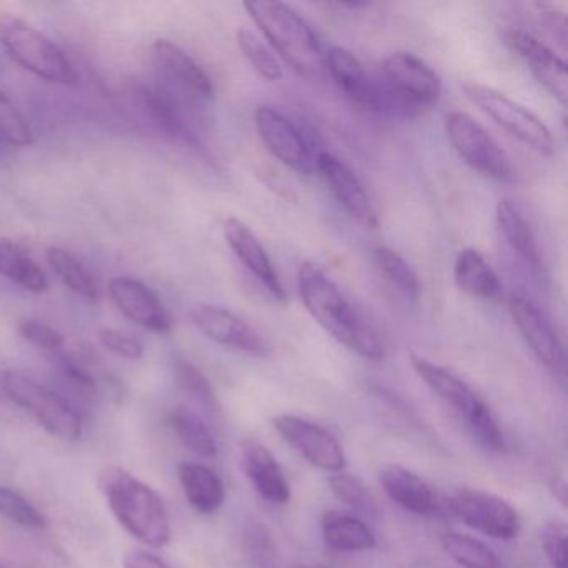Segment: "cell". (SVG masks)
Returning <instances> with one entry per match:
<instances>
[{"instance_id":"6da1fadb","label":"cell","mask_w":568,"mask_h":568,"mask_svg":"<svg viewBox=\"0 0 568 568\" xmlns=\"http://www.w3.org/2000/svg\"><path fill=\"white\" fill-rule=\"evenodd\" d=\"M297 291L305 311L338 344L365 361H384L385 344L377 328L322 268L311 262L302 264Z\"/></svg>"},{"instance_id":"7a4b0ae2","label":"cell","mask_w":568,"mask_h":568,"mask_svg":"<svg viewBox=\"0 0 568 568\" xmlns=\"http://www.w3.org/2000/svg\"><path fill=\"white\" fill-rule=\"evenodd\" d=\"M104 494L119 524L142 544L152 548L171 541V520L161 495L122 467L104 468L99 477Z\"/></svg>"},{"instance_id":"3957f363","label":"cell","mask_w":568,"mask_h":568,"mask_svg":"<svg viewBox=\"0 0 568 568\" xmlns=\"http://www.w3.org/2000/svg\"><path fill=\"white\" fill-rule=\"evenodd\" d=\"M245 11L261 29L271 49L298 75L321 81L325 75V54L312 26L284 2H245Z\"/></svg>"},{"instance_id":"277c9868","label":"cell","mask_w":568,"mask_h":568,"mask_svg":"<svg viewBox=\"0 0 568 568\" xmlns=\"http://www.w3.org/2000/svg\"><path fill=\"white\" fill-rule=\"evenodd\" d=\"M410 364L422 382L464 422L477 444L497 454L505 450L504 432L494 412L464 378L422 355L412 354Z\"/></svg>"},{"instance_id":"5b68a950","label":"cell","mask_w":568,"mask_h":568,"mask_svg":"<svg viewBox=\"0 0 568 568\" xmlns=\"http://www.w3.org/2000/svg\"><path fill=\"white\" fill-rule=\"evenodd\" d=\"M2 390L12 404L32 415L54 437L69 442L82 437L81 412L64 395L19 371L4 372Z\"/></svg>"},{"instance_id":"8992f818","label":"cell","mask_w":568,"mask_h":568,"mask_svg":"<svg viewBox=\"0 0 568 568\" xmlns=\"http://www.w3.org/2000/svg\"><path fill=\"white\" fill-rule=\"evenodd\" d=\"M0 42L19 65L39 79L51 84H78V72L64 52L26 22L14 18L0 19Z\"/></svg>"},{"instance_id":"52a82bcc","label":"cell","mask_w":568,"mask_h":568,"mask_svg":"<svg viewBox=\"0 0 568 568\" xmlns=\"http://www.w3.org/2000/svg\"><path fill=\"white\" fill-rule=\"evenodd\" d=\"M464 94L495 124L538 155L551 158L555 154L554 135L547 124L504 92L478 82H465Z\"/></svg>"},{"instance_id":"ba28073f","label":"cell","mask_w":568,"mask_h":568,"mask_svg":"<svg viewBox=\"0 0 568 568\" xmlns=\"http://www.w3.org/2000/svg\"><path fill=\"white\" fill-rule=\"evenodd\" d=\"M445 132L458 158L485 178L511 181L514 168L507 152L471 115L454 111L445 118Z\"/></svg>"},{"instance_id":"9c48e42d","label":"cell","mask_w":568,"mask_h":568,"mask_svg":"<svg viewBox=\"0 0 568 568\" xmlns=\"http://www.w3.org/2000/svg\"><path fill=\"white\" fill-rule=\"evenodd\" d=\"M450 515L485 537L511 540L520 531L517 510L498 495L477 488L462 487L445 497Z\"/></svg>"},{"instance_id":"30bf717a","label":"cell","mask_w":568,"mask_h":568,"mask_svg":"<svg viewBox=\"0 0 568 568\" xmlns=\"http://www.w3.org/2000/svg\"><path fill=\"white\" fill-rule=\"evenodd\" d=\"M254 121L258 138L285 168L301 175H312L317 171V155H314L301 129L287 115L272 105H261L255 111Z\"/></svg>"},{"instance_id":"8fae6325","label":"cell","mask_w":568,"mask_h":568,"mask_svg":"<svg viewBox=\"0 0 568 568\" xmlns=\"http://www.w3.org/2000/svg\"><path fill=\"white\" fill-rule=\"evenodd\" d=\"M272 424L278 435L314 467L328 474H338L347 467L344 448L337 438L321 425L288 414L277 415Z\"/></svg>"},{"instance_id":"7c38bea8","label":"cell","mask_w":568,"mask_h":568,"mask_svg":"<svg viewBox=\"0 0 568 568\" xmlns=\"http://www.w3.org/2000/svg\"><path fill=\"white\" fill-rule=\"evenodd\" d=\"M385 84L400 104L425 108L440 99L442 81L437 72L412 52H394L382 64Z\"/></svg>"},{"instance_id":"4fadbf2b","label":"cell","mask_w":568,"mask_h":568,"mask_svg":"<svg viewBox=\"0 0 568 568\" xmlns=\"http://www.w3.org/2000/svg\"><path fill=\"white\" fill-rule=\"evenodd\" d=\"M154 58L168 82L164 88L185 105L214 101L215 89L211 75L181 48L169 41H158L154 44Z\"/></svg>"},{"instance_id":"5bb4252c","label":"cell","mask_w":568,"mask_h":568,"mask_svg":"<svg viewBox=\"0 0 568 568\" xmlns=\"http://www.w3.org/2000/svg\"><path fill=\"white\" fill-rule=\"evenodd\" d=\"M191 318L205 337L222 347L258 358L268 357L271 354V347L258 332L229 308L197 304L192 307Z\"/></svg>"},{"instance_id":"9a60e30c","label":"cell","mask_w":568,"mask_h":568,"mask_svg":"<svg viewBox=\"0 0 568 568\" xmlns=\"http://www.w3.org/2000/svg\"><path fill=\"white\" fill-rule=\"evenodd\" d=\"M508 312L535 357L554 374H564V345L547 315L534 302L518 295L508 298Z\"/></svg>"},{"instance_id":"2e32d148","label":"cell","mask_w":568,"mask_h":568,"mask_svg":"<svg viewBox=\"0 0 568 568\" xmlns=\"http://www.w3.org/2000/svg\"><path fill=\"white\" fill-rule=\"evenodd\" d=\"M315 164L341 207L364 227H377V211L357 174L331 152H318Z\"/></svg>"},{"instance_id":"e0dca14e","label":"cell","mask_w":568,"mask_h":568,"mask_svg":"<svg viewBox=\"0 0 568 568\" xmlns=\"http://www.w3.org/2000/svg\"><path fill=\"white\" fill-rule=\"evenodd\" d=\"M510 51L527 65L535 81L561 105L567 104V64L544 42L525 31H510L505 36Z\"/></svg>"},{"instance_id":"ac0fdd59","label":"cell","mask_w":568,"mask_h":568,"mask_svg":"<svg viewBox=\"0 0 568 568\" xmlns=\"http://www.w3.org/2000/svg\"><path fill=\"white\" fill-rule=\"evenodd\" d=\"M109 295L122 315L155 334H168L172 318L164 302L142 282L131 277H114L109 282Z\"/></svg>"},{"instance_id":"d6986e66","label":"cell","mask_w":568,"mask_h":568,"mask_svg":"<svg viewBox=\"0 0 568 568\" xmlns=\"http://www.w3.org/2000/svg\"><path fill=\"white\" fill-rule=\"evenodd\" d=\"M385 494L404 510L418 517H442L447 514L445 498L425 478L402 465H387L378 471Z\"/></svg>"},{"instance_id":"ffe728a7","label":"cell","mask_w":568,"mask_h":568,"mask_svg":"<svg viewBox=\"0 0 568 568\" xmlns=\"http://www.w3.org/2000/svg\"><path fill=\"white\" fill-rule=\"evenodd\" d=\"M224 237L229 247L234 252L241 264L264 285L265 291L278 302L287 301L284 285L272 264L264 245L258 241L257 235L251 227L235 217H229L224 224Z\"/></svg>"},{"instance_id":"44dd1931","label":"cell","mask_w":568,"mask_h":568,"mask_svg":"<svg viewBox=\"0 0 568 568\" xmlns=\"http://www.w3.org/2000/svg\"><path fill=\"white\" fill-rule=\"evenodd\" d=\"M242 470L254 490L268 504L285 505L291 500V485L277 458L255 438L241 445Z\"/></svg>"},{"instance_id":"7402d4cb","label":"cell","mask_w":568,"mask_h":568,"mask_svg":"<svg viewBox=\"0 0 568 568\" xmlns=\"http://www.w3.org/2000/svg\"><path fill=\"white\" fill-rule=\"evenodd\" d=\"M325 74L331 75L338 89L351 101L371 109L381 111L384 108V94L371 81L362 62L345 48H332L325 54Z\"/></svg>"},{"instance_id":"603a6c76","label":"cell","mask_w":568,"mask_h":568,"mask_svg":"<svg viewBox=\"0 0 568 568\" xmlns=\"http://www.w3.org/2000/svg\"><path fill=\"white\" fill-rule=\"evenodd\" d=\"M454 278L465 294L480 301L497 302L504 294L500 278L484 255L475 248H462L455 258Z\"/></svg>"},{"instance_id":"cb8c5ba5","label":"cell","mask_w":568,"mask_h":568,"mask_svg":"<svg viewBox=\"0 0 568 568\" xmlns=\"http://www.w3.org/2000/svg\"><path fill=\"white\" fill-rule=\"evenodd\" d=\"M325 544L338 551L372 550L377 545L372 528L357 515L328 510L322 517Z\"/></svg>"},{"instance_id":"d4e9b609","label":"cell","mask_w":568,"mask_h":568,"mask_svg":"<svg viewBox=\"0 0 568 568\" xmlns=\"http://www.w3.org/2000/svg\"><path fill=\"white\" fill-rule=\"evenodd\" d=\"M179 478L189 504L199 514H214L224 505V481L212 468L202 464H182Z\"/></svg>"},{"instance_id":"484cf974","label":"cell","mask_w":568,"mask_h":568,"mask_svg":"<svg viewBox=\"0 0 568 568\" xmlns=\"http://www.w3.org/2000/svg\"><path fill=\"white\" fill-rule=\"evenodd\" d=\"M495 219H497L498 231H500L501 237L505 239L508 247H510L518 257L524 258L534 271H540V248H538L534 231H531L530 225L525 221L520 211H518L510 201L504 199V201L497 204Z\"/></svg>"},{"instance_id":"4316f807","label":"cell","mask_w":568,"mask_h":568,"mask_svg":"<svg viewBox=\"0 0 568 568\" xmlns=\"http://www.w3.org/2000/svg\"><path fill=\"white\" fill-rule=\"evenodd\" d=\"M0 275L36 295L49 291V281L38 262L8 239H0Z\"/></svg>"},{"instance_id":"83f0119b","label":"cell","mask_w":568,"mask_h":568,"mask_svg":"<svg viewBox=\"0 0 568 568\" xmlns=\"http://www.w3.org/2000/svg\"><path fill=\"white\" fill-rule=\"evenodd\" d=\"M45 261L69 291L74 292L75 295L84 298L89 304H98L99 288L95 285L94 277L89 274L88 268L71 252L61 247L48 248Z\"/></svg>"},{"instance_id":"f1b7e54d","label":"cell","mask_w":568,"mask_h":568,"mask_svg":"<svg viewBox=\"0 0 568 568\" xmlns=\"http://www.w3.org/2000/svg\"><path fill=\"white\" fill-rule=\"evenodd\" d=\"M374 261L381 274L407 298L417 302L422 295V282L417 272L394 248L378 245L374 251Z\"/></svg>"},{"instance_id":"f546056e","label":"cell","mask_w":568,"mask_h":568,"mask_svg":"<svg viewBox=\"0 0 568 568\" xmlns=\"http://www.w3.org/2000/svg\"><path fill=\"white\" fill-rule=\"evenodd\" d=\"M52 367L55 374L61 378L62 385L75 397L89 402L98 395V378L89 368L88 362L79 355L68 354V352H52Z\"/></svg>"},{"instance_id":"4dcf8cb0","label":"cell","mask_w":568,"mask_h":568,"mask_svg":"<svg viewBox=\"0 0 568 568\" xmlns=\"http://www.w3.org/2000/svg\"><path fill=\"white\" fill-rule=\"evenodd\" d=\"M169 420L185 447L205 458L217 455V442H215L211 428L194 410L187 407L174 408Z\"/></svg>"},{"instance_id":"1f68e13d","label":"cell","mask_w":568,"mask_h":568,"mask_svg":"<svg viewBox=\"0 0 568 568\" xmlns=\"http://www.w3.org/2000/svg\"><path fill=\"white\" fill-rule=\"evenodd\" d=\"M442 547L452 560L464 568H500V558L494 548L470 535L448 531L442 535Z\"/></svg>"},{"instance_id":"d6a6232c","label":"cell","mask_w":568,"mask_h":568,"mask_svg":"<svg viewBox=\"0 0 568 568\" xmlns=\"http://www.w3.org/2000/svg\"><path fill=\"white\" fill-rule=\"evenodd\" d=\"M328 485H331L332 494H334L342 504L357 511V514L371 518H377L378 514H381L374 495L365 487L361 478L345 474V471H338V474H332V477L328 478Z\"/></svg>"},{"instance_id":"836d02e7","label":"cell","mask_w":568,"mask_h":568,"mask_svg":"<svg viewBox=\"0 0 568 568\" xmlns=\"http://www.w3.org/2000/svg\"><path fill=\"white\" fill-rule=\"evenodd\" d=\"M239 48L242 54L247 59L248 64L252 65L255 72L265 79L267 82H278L284 78L282 65L278 64V59L275 58L274 51L271 45L261 41L258 36L247 29H241L237 32Z\"/></svg>"},{"instance_id":"e575fe53","label":"cell","mask_w":568,"mask_h":568,"mask_svg":"<svg viewBox=\"0 0 568 568\" xmlns=\"http://www.w3.org/2000/svg\"><path fill=\"white\" fill-rule=\"evenodd\" d=\"M174 375L182 390L187 392L202 407L207 408L212 414H217L221 410L211 382L192 362L181 357L174 358Z\"/></svg>"},{"instance_id":"d590c367","label":"cell","mask_w":568,"mask_h":568,"mask_svg":"<svg viewBox=\"0 0 568 568\" xmlns=\"http://www.w3.org/2000/svg\"><path fill=\"white\" fill-rule=\"evenodd\" d=\"M0 515L24 528L39 530L48 527V520L39 508L12 488L0 487Z\"/></svg>"},{"instance_id":"8d00e7d4","label":"cell","mask_w":568,"mask_h":568,"mask_svg":"<svg viewBox=\"0 0 568 568\" xmlns=\"http://www.w3.org/2000/svg\"><path fill=\"white\" fill-rule=\"evenodd\" d=\"M0 142L19 148L32 144V131L28 121L4 92H0Z\"/></svg>"},{"instance_id":"74e56055","label":"cell","mask_w":568,"mask_h":568,"mask_svg":"<svg viewBox=\"0 0 568 568\" xmlns=\"http://www.w3.org/2000/svg\"><path fill=\"white\" fill-rule=\"evenodd\" d=\"M99 341L112 354L125 361H139L144 357V345L134 335L125 334L118 328H102L99 332Z\"/></svg>"},{"instance_id":"f35d334b","label":"cell","mask_w":568,"mask_h":568,"mask_svg":"<svg viewBox=\"0 0 568 568\" xmlns=\"http://www.w3.org/2000/svg\"><path fill=\"white\" fill-rule=\"evenodd\" d=\"M19 332L26 341L31 342L42 351L58 352L64 347L65 338L61 332L41 321H24L19 325Z\"/></svg>"},{"instance_id":"ab89813d","label":"cell","mask_w":568,"mask_h":568,"mask_svg":"<svg viewBox=\"0 0 568 568\" xmlns=\"http://www.w3.org/2000/svg\"><path fill=\"white\" fill-rule=\"evenodd\" d=\"M567 530L560 521H551L541 530V548L551 568H567Z\"/></svg>"},{"instance_id":"60d3db41","label":"cell","mask_w":568,"mask_h":568,"mask_svg":"<svg viewBox=\"0 0 568 568\" xmlns=\"http://www.w3.org/2000/svg\"><path fill=\"white\" fill-rule=\"evenodd\" d=\"M538 9H540L541 19H544V24L547 26L548 31L565 48V44H567L565 16L561 12L555 11L554 8H548V6H538Z\"/></svg>"},{"instance_id":"b9f144b4","label":"cell","mask_w":568,"mask_h":568,"mask_svg":"<svg viewBox=\"0 0 568 568\" xmlns=\"http://www.w3.org/2000/svg\"><path fill=\"white\" fill-rule=\"evenodd\" d=\"M124 568H171L158 555L144 550H129L124 557Z\"/></svg>"},{"instance_id":"7bdbcfd3","label":"cell","mask_w":568,"mask_h":568,"mask_svg":"<svg viewBox=\"0 0 568 568\" xmlns=\"http://www.w3.org/2000/svg\"><path fill=\"white\" fill-rule=\"evenodd\" d=\"M0 568H8V567H4V565H0Z\"/></svg>"}]
</instances>
